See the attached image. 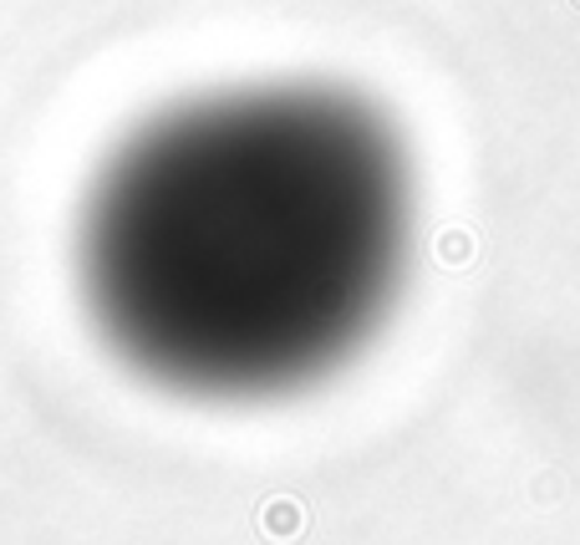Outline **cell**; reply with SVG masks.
Returning <instances> with one entry per match:
<instances>
[{
  "label": "cell",
  "mask_w": 580,
  "mask_h": 545,
  "mask_svg": "<svg viewBox=\"0 0 580 545\" xmlns=\"http://www.w3.org/2000/svg\"><path fill=\"white\" fill-rule=\"evenodd\" d=\"M402 184L382 128L321 87H214L158 108L77 209V301L148 388L296 393L392 286Z\"/></svg>",
  "instance_id": "1"
}]
</instances>
